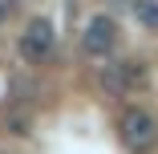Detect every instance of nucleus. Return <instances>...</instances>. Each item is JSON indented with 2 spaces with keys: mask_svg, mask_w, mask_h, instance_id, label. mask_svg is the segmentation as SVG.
Returning <instances> with one entry per match:
<instances>
[{
  "mask_svg": "<svg viewBox=\"0 0 158 154\" xmlns=\"http://www.w3.org/2000/svg\"><path fill=\"white\" fill-rule=\"evenodd\" d=\"M81 45H85V53H89V57H110V53H114V45H118V20H114V16H106V12H98V16L85 24Z\"/></svg>",
  "mask_w": 158,
  "mask_h": 154,
  "instance_id": "nucleus-2",
  "label": "nucleus"
},
{
  "mask_svg": "<svg viewBox=\"0 0 158 154\" xmlns=\"http://www.w3.org/2000/svg\"><path fill=\"white\" fill-rule=\"evenodd\" d=\"M110 4H114V8H122V4H130V0H110Z\"/></svg>",
  "mask_w": 158,
  "mask_h": 154,
  "instance_id": "nucleus-7",
  "label": "nucleus"
},
{
  "mask_svg": "<svg viewBox=\"0 0 158 154\" xmlns=\"http://www.w3.org/2000/svg\"><path fill=\"white\" fill-rule=\"evenodd\" d=\"M146 69H142V61H114V65H106L102 81L106 89H114V94H130L134 85H142Z\"/></svg>",
  "mask_w": 158,
  "mask_h": 154,
  "instance_id": "nucleus-4",
  "label": "nucleus"
},
{
  "mask_svg": "<svg viewBox=\"0 0 158 154\" xmlns=\"http://www.w3.org/2000/svg\"><path fill=\"white\" fill-rule=\"evenodd\" d=\"M134 12L146 28H158V0H134Z\"/></svg>",
  "mask_w": 158,
  "mask_h": 154,
  "instance_id": "nucleus-5",
  "label": "nucleus"
},
{
  "mask_svg": "<svg viewBox=\"0 0 158 154\" xmlns=\"http://www.w3.org/2000/svg\"><path fill=\"white\" fill-rule=\"evenodd\" d=\"M53 41H57L53 20H45V16L28 20V24H24V33H20V53H24V61H41V57H49Z\"/></svg>",
  "mask_w": 158,
  "mask_h": 154,
  "instance_id": "nucleus-3",
  "label": "nucleus"
},
{
  "mask_svg": "<svg viewBox=\"0 0 158 154\" xmlns=\"http://www.w3.org/2000/svg\"><path fill=\"white\" fill-rule=\"evenodd\" d=\"M118 138L126 150H134V154H146L154 142H158V118L150 110H138L130 106L122 118H118Z\"/></svg>",
  "mask_w": 158,
  "mask_h": 154,
  "instance_id": "nucleus-1",
  "label": "nucleus"
},
{
  "mask_svg": "<svg viewBox=\"0 0 158 154\" xmlns=\"http://www.w3.org/2000/svg\"><path fill=\"white\" fill-rule=\"evenodd\" d=\"M12 8H16V0H0V24L12 16Z\"/></svg>",
  "mask_w": 158,
  "mask_h": 154,
  "instance_id": "nucleus-6",
  "label": "nucleus"
}]
</instances>
